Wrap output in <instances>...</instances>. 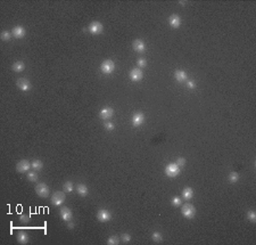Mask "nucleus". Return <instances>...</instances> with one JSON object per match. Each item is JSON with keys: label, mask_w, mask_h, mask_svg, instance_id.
<instances>
[{"label": "nucleus", "mask_w": 256, "mask_h": 245, "mask_svg": "<svg viewBox=\"0 0 256 245\" xmlns=\"http://www.w3.org/2000/svg\"><path fill=\"white\" fill-rule=\"evenodd\" d=\"M100 70L104 74H112L115 70V64L112 59H106L104 60L101 65H100Z\"/></svg>", "instance_id": "1"}, {"label": "nucleus", "mask_w": 256, "mask_h": 245, "mask_svg": "<svg viewBox=\"0 0 256 245\" xmlns=\"http://www.w3.org/2000/svg\"><path fill=\"white\" fill-rule=\"evenodd\" d=\"M181 212H182L184 218H187V219H192V218L195 217V214H196V209H195L194 205L187 203V204H183L182 209H181Z\"/></svg>", "instance_id": "2"}, {"label": "nucleus", "mask_w": 256, "mask_h": 245, "mask_svg": "<svg viewBox=\"0 0 256 245\" xmlns=\"http://www.w3.org/2000/svg\"><path fill=\"white\" fill-rule=\"evenodd\" d=\"M165 173L168 177L174 178L180 173V167L176 163H170V164L165 168Z\"/></svg>", "instance_id": "3"}, {"label": "nucleus", "mask_w": 256, "mask_h": 245, "mask_svg": "<svg viewBox=\"0 0 256 245\" xmlns=\"http://www.w3.org/2000/svg\"><path fill=\"white\" fill-rule=\"evenodd\" d=\"M34 190H36V193L38 194V196L42 197V198H44V197H47L49 195V187L46 185V184H43V182L38 184V185L36 186Z\"/></svg>", "instance_id": "4"}, {"label": "nucleus", "mask_w": 256, "mask_h": 245, "mask_svg": "<svg viewBox=\"0 0 256 245\" xmlns=\"http://www.w3.org/2000/svg\"><path fill=\"white\" fill-rule=\"evenodd\" d=\"M97 219L100 221V222H107L112 219V214L109 211H107L106 209H101L97 212Z\"/></svg>", "instance_id": "5"}, {"label": "nucleus", "mask_w": 256, "mask_h": 245, "mask_svg": "<svg viewBox=\"0 0 256 245\" xmlns=\"http://www.w3.org/2000/svg\"><path fill=\"white\" fill-rule=\"evenodd\" d=\"M65 202V193L63 192H56L51 196V203L54 205H62Z\"/></svg>", "instance_id": "6"}, {"label": "nucleus", "mask_w": 256, "mask_h": 245, "mask_svg": "<svg viewBox=\"0 0 256 245\" xmlns=\"http://www.w3.org/2000/svg\"><path fill=\"white\" fill-rule=\"evenodd\" d=\"M88 30L91 34H100L104 30V26L99 22H92L91 24L89 25Z\"/></svg>", "instance_id": "7"}, {"label": "nucleus", "mask_w": 256, "mask_h": 245, "mask_svg": "<svg viewBox=\"0 0 256 245\" xmlns=\"http://www.w3.org/2000/svg\"><path fill=\"white\" fill-rule=\"evenodd\" d=\"M17 87L20 88V90H22V91H28L30 89L32 88V85H31V82L28 80V79H18L16 82Z\"/></svg>", "instance_id": "8"}, {"label": "nucleus", "mask_w": 256, "mask_h": 245, "mask_svg": "<svg viewBox=\"0 0 256 245\" xmlns=\"http://www.w3.org/2000/svg\"><path fill=\"white\" fill-rule=\"evenodd\" d=\"M30 168H31V163L26 160L20 161V162L16 164V171L17 172H21V173L28 172Z\"/></svg>", "instance_id": "9"}, {"label": "nucleus", "mask_w": 256, "mask_h": 245, "mask_svg": "<svg viewBox=\"0 0 256 245\" xmlns=\"http://www.w3.org/2000/svg\"><path fill=\"white\" fill-rule=\"evenodd\" d=\"M145 121V115L142 112H137L132 117V124L133 127H140Z\"/></svg>", "instance_id": "10"}, {"label": "nucleus", "mask_w": 256, "mask_h": 245, "mask_svg": "<svg viewBox=\"0 0 256 245\" xmlns=\"http://www.w3.org/2000/svg\"><path fill=\"white\" fill-rule=\"evenodd\" d=\"M142 76H144V73H142V71H141L140 68H133V70H131V72H130V79L133 82L140 81L142 79Z\"/></svg>", "instance_id": "11"}, {"label": "nucleus", "mask_w": 256, "mask_h": 245, "mask_svg": "<svg viewBox=\"0 0 256 245\" xmlns=\"http://www.w3.org/2000/svg\"><path fill=\"white\" fill-rule=\"evenodd\" d=\"M60 218L63 219L64 221H71L73 218V213L71 211V209H68L66 206L60 209Z\"/></svg>", "instance_id": "12"}, {"label": "nucleus", "mask_w": 256, "mask_h": 245, "mask_svg": "<svg viewBox=\"0 0 256 245\" xmlns=\"http://www.w3.org/2000/svg\"><path fill=\"white\" fill-rule=\"evenodd\" d=\"M113 114H114V111H113L112 107H104L99 113L100 117H101L103 120H108V119H111V117H113Z\"/></svg>", "instance_id": "13"}, {"label": "nucleus", "mask_w": 256, "mask_h": 245, "mask_svg": "<svg viewBox=\"0 0 256 245\" xmlns=\"http://www.w3.org/2000/svg\"><path fill=\"white\" fill-rule=\"evenodd\" d=\"M132 47L133 49L136 50V52H144L145 49H146V44H145V42L141 39H137V40L133 41L132 44Z\"/></svg>", "instance_id": "14"}, {"label": "nucleus", "mask_w": 256, "mask_h": 245, "mask_svg": "<svg viewBox=\"0 0 256 245\" xmlns=\"http://www.w3.org/2000/svg\"><path fill=\"white\" fill-rule=\"evenodd\" d=\"M25 29L23 28V26H15V28L12 30V34L13 36H15V38H17V39H21V38H23V36H25Z\"/></svg>", "instance_id": "15"}, {"label": "nucleus", "mask_w": 256, "mask_h": 245, "mask_svg": "<svg viewBox=\"0 0 256 245\" xmlns=\"http://www.w3.org/2000/svg\"><path fill=\"white\" fill-rule=\"evenodd\" d=\"M168 23L171 25V28L178 29L181 25V17L179 15H172L168 18Z\"/></svg>", "instance_id": "16"}, {"label": "nucleus", "mask_w": 256, "mask_h": 245, "mask_svg": "<svg viewBox=\"0 0 256 245\" xmlns=\"http://www.w3.org/2000/svg\"><path fill=\"white\" fill-rule=\"evenodd\" d=\"M76 192L81 196H87L89 190H88V187L84 185V184H79V185L76 186Z\"/></svg>", "instance_id": "17"}, {"label": "nucleus", "mask_w": 256, "mask_h": 245, "mask_svg": "<svg viewBox=\"0 0 256 245\" xmlns=\"http://www.w3.org/2000/svg\"><path fill=\"white\" fill-rule=\"evenodd\" d=\"M174 76H175V80L178 82H184V81L187 80V73L184 72V71H181V70L176 71Z\"/></svg>", "instance_id": "18"}, {"label": "nucleus", "mask_w": 256, "mask_h": 245, "mask_svg": "<svg viewBox=\"0 0 256 245\" xmlns=\"http://www.w3.org/2000/svg\"><path fill=\"white\" fill-rule=\"evenodd\" d=\"M12 68H13V71H15V72H17V73H20V72H23L24 71V68H25V64L23 63V62H16V63H14L13 64V66H12Z\"/></svg>", "instance_id": "19"}, {"label": "nucleus", "mask_w": 256, "mask_h": 245, "mask_svg": "<svg viewBox=\"0 0 256 245\" xmlns=\"http://www.w3.org/2000/svg\"><path fill=\"white\" fill-rule=\"evenodd\" d=\"M17 241H18V243H21V244H26L28 242V234L24 233V232H20V233L17 234Z\"/></svg>", "instance_id": "20"}, {"label": "nucleus", "mask_w": 256, "mask_h": 245, "mask_svg": "<svg viewBox=\"0 0 256 245\" xmlns=\"http://www.w3.org/2000/svg\"><path fill=\"white\" fill-rule=\"evenodd\" d=\"M182 196L186 200H191L192 196H194V190H192L190 187H186V188L182 190Z\"/></svg>", "instance_id": "21"}, {"label": "nucleus", "mask_w": 256, "mask_h": 245, "mask_svg": "<svg viewBox=\"0 0 256 245\" xmlns=\"http://www.w3.org/2000/svg\"><path fill=\"white\" fill-rule=\"evenodd\" d=\"M63 188H64L65 193H71L74 189V185H73L72 181H66L64 185H63Z\"/></svg>", "instance_id": "22"}, {"label": "nucleus", "mask_w": 256, "mask_h": 245, "mask_svg": "<svg viewBox=\"0 0 256 245\" xmlns=\"http://www.w3.org/2000/svg\"><path fill=\"white\" fill-rule=\"evenodd\" d=\"M31 167H32L34 170H41L42 169V167H43V163H42L40 160H33V162L31 163Z\"/></svg>", "instance_id": "23"}, {"label": "nucleus", "mask_w": 256, "mask_h": 245, "mask_svg": "<svg viewBox=\"0 0 256 245\" xmlns=\"http://www.w3.org/2000/svg\"><path fill=\"white\" fill-rule=\"evenodd\" d=\"M239 180V174H238V172H231L230 174H229V181L230 182H232V184H235V182H237V181Z\"/></svg>", "instance_id": "24"}, {"label": "nucleus", "mask_w": 256, "mask_h": 245, "mask_svg": "<svg viewBox=\"0 0 256 245\" xmlns=\"http://www.w3.org/2000/svg\"><path fill=\"white\" fill-rule=\"evenodd\" d=\"M152 238L154 242H156V243H160V242H162V239H163V236H162V234L158 233V232H154L152 235Z\"/></svg>", "instance_id": "25"}, {"label": "nucleus", "mask_w": 256, "mask_h": 245, "mask_svg": "<svg viewBox=\"0 0 256 245\" xmlns=\"http://www.w3.org/2000/svg\"><path fill=\"white\" fill-rule=\"evenodd\" d=\"M120 243V238L117 236H111L107 239V244L108 245H117Z\"/></svg>", "instance_id": "26"}, {"label": "nucleus", "mask_w": 256, "mask_h": 245, "mask_svg": "<svg viewBox=\"0 0 256 245\" xmlns=\"http://www.w3.org/2000/svg\"><path fill=\"white\" fill-rule=\"evenodd\" d=\"M13 34L9 31H2L1 32V34H0V38H1V40L4 41H8L9 39H10V36H12Z\"/></svg>", "instance_id": "27"}, {"label": "nucleus", "mask_w": 256, "mask_h": 245, "mask_svg": "<svg viewBox=\"0 0 256 245\" xmlns=\"http://www.w3.org/2000/svg\"><path fill=\"white\" fill-rule=\"evenodd\" d=\"M28 179L30 181H36L38 180V173H36V171H28Z\"/></svg>", "instance_id": "28"}, {"label": "nucleus", "mask_w": 256, "mask_h": 245, "mask_svg": "<svg viewBox=\"0 0 256 245\" xmlns=\"http://www.w3.org/2000/svg\"><path fill=\"white\" fill-rule=\"evenodd\" d=\"M247 218L250 221H252V222H255V221H256V213L254 212V211H248V212H247Z\"/></svg>", "instance_id": "29"}, {"label": "nucleus", "mask_w": 256, "mask_h": 245, "mask_svg": "<svg viewBox=\"0 0 256 245\" xmlns=\"http://www.w3.org/2000/svg\"><path fill=\"white\" fill-rule=\"evenodd\" d=\"M171 202H172V204L174 205V206H180V205L182 204V200H181L180 197H173Z\"/></svg>", "instance_id": "30"}, {"label": "nucleus", "mask_w": 256, "mask_h": 245, "mask_svg": "<svg viewBox=\"0 0 256 245\" xmlns=\"http://www.w3.org/2000/svg\"><path fill=\"white\" fill-rule=\"evenodd\" d=\"M137 64H138V66L139 67H145V66H147V60L145 59V58H138V60H137Z\"/></svg>", "instance_id": "31"}, {"label": "nucleus", "mask_w": 256, "mask_h": 245, "mask_svg": "<svg viewBox=\"0 0 256 245\" xmlns=\"http://www.w3.org/2000/svg\"><path fill=\"white\" fill-rule=\"evenodd\" d=\"M104 125H105V129H106V130H108V131H113V130H114V128H115L112 122H105Z\"/></svg>", "instance_id": "32"}, {"label": "nucleus", "mask_w": 256, "mask_h": 245, "mask_svg": "<svg viewBox=\"0 0 256 245\" xmlns=\"http://www.w3.org/2000/svg\"><path fill=\"white\" fill-rule=\"evenodd\" d=\"M176 164L179 165V167H184V164H186V159L184 157H179V159H176Z\"/></svg>", "instance_id": "33"}, {"label": "nucleus", "mask_w": 256, "mask_h": 245, "mask_svg": "<svg viewBox=\"0 0 256 245\" xmlns=\"http://www.w3.org/2000/svg\"><path fill=\"white\" fill-rule=\"evenodd\" d=\"M121 238H122V241H123L124 243H129V242L131 241V236H130L129 234H122Z\"/></svg>", "instance_id": "34"}, {"label": "nucleus", "mask_w": 256, "mask_h": 245, "mask_svg": "<svg viewBox=\"0 0 256 245\" xmlns=\"http://www.w3.org/2000/svg\"><path fill=\"white\" fill-rule=\"evenodd\" d=\"M20 220L22 221V222H28V220H30V216H28V214H21Z\"/></svg>", "instance_id": "35"}, {"label": "nucleus", "mask_w": 256, "mask_h": 245, "mask_svg": "<svg viewBox=\"0 0 256 245\" xmlns=\"http://www.w3.org/2000/svg\"><path fill=\"white\" fill-rule=\"evenodd\" d=\"M187 86H188L189 89H195L196 88V83H195V81H191V80H189L188 82H187Z\"/></svg>", "instance_id": "36"}, {"label": "nucleus", "mask_w": 256, "mask_h": 245, "mask_svg": "<svg viewBox=\"0 0 256 245\" xmlns=\"http://www.w3.org/2000/svg\"><path fill=\"white\" fill-rule=\"evenodd\" d=\"M74 226H75V225H74V222H73V221H68V225H67L68 228L73 229V228H74Z\"/></svg>", "instance_id": "37"}]
</instances>
